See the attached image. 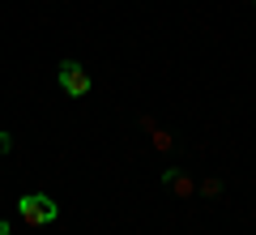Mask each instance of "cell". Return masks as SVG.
I'll use <instances>...</instances> for the list:
<instances>
[{
    "instance_id": "cell-2",
    "label": "cell",
    "mask_w": 256,
    "mask_h": 235,
    "mask_svg": "<svg viewBox=\"0 0 256 235\" xmlns=\"http://www.w3.org/2000/svg\"><path fill=\"white\" fill-rule=\"evenodd\" d=\"M56 77H60V90H64V94H73V99H86V94L94 90L90 73H86V69H82L77 60H60V69H56Z\"/></svg>"
},
{
    "instance_id": "cell-3",
    "label": "cell",
    "mask_w": 256,
    "mask_h": 235,
    "mask_svg": "<svg viewBox=\"0 0 256 235\" xmlns=\"http://www.w3.org/2000/svg\"><path fill=\"white\" fill-rule=\"evenodd\" d=\"M162 180H166V188H171V192H180V197H192V192H196V184H192L184 171H166Z\"/></svg>"
},
{
    "instance_id": "cell-5",
    "label": "cell",
    "mask_w": 256,
    "mask_h": 235,
    "mask_svg": "<svg viewBox=\"0 0 256 235\" xmlns=\"http://www.w3.org/2000/svg\"><path fill=\"white\" fill-rule=\"evenodd\" d=\"M13 150V133H0V154H9Z\"/></svg>"
},
{
    "instance_id": "cell-4",
    "label": "cell",
    "mask_w": 256,
    "mask_h": 235,
    "mask_svg": "<svg viewBox=\"0 0 256 235\" xmlns=\"http://www.w3.org/2000/svg\"><path fill=\"white\" fill-rule=\"evenodd\" d=\"M154 150H171V133H162V128H158V133H154Z\"/></svg>"
},
{
    "instance_id": "cell-7",
    "label": "cell",
    "mask_w": 256,
    "mask_h": 235,
    "mask_svg": "<svg viewBox=\"0 0 256 235\" xmlns=\"http://www.w3.org/2000/svg\"><path fill=\"white\" fill-rule=\"evenodd\" d=\"M252 5H256V0H252Z\"/></svg>"
},
{
    "instance_id": "cell-1",
    "label": "cell",
    "mask_w": 256,
    "mask_h": 235,
    "mask_svg": "<svg viewBox=\"0 0 256 235\" xmlns=\"http://www.w3.org/2000/svg\"><path fill=\"white\" fill-rule=\"evenodd\" d=\"M18 214L26 226H52L56 218H60V205H56L47 192H26V197L18 201Z\"/></svg>"
},
{
    "instance_id": "cell-6",
    "label": "cell",
    "mask_w": 256,
    "mask_h": 235,
    "mask_svg": "<svg viewBox=\"0 0 256 235\" xmlns=\"http://www.w3.org/2000/svg\"><path fill=\"white\" fill-rule=\"evenodd\" d=\"M0 235H9V222H0Z\"/></svg>"
}]
</instances>
